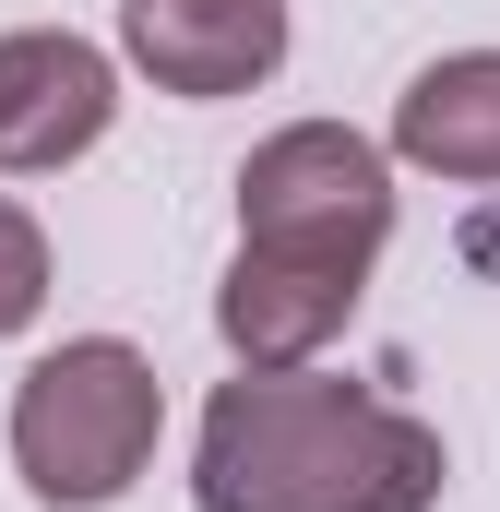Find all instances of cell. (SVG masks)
<instances>
[{
  "instance_id": "cell-1",
  "label": "cell",
  "mask_w": 500,
  "mask_h": 512,
  "mask_svg": "<svg viewBox=\"0 0 500 512\" xmlns=\"http://www.w3.org/2000/svg\"><path fill=\"white\" fill-rule=\"evenodd\" d=\"M441 477L453 465L429 417L381 405L370 382H322V370H239L191 441L203 512H429Z\"/></svg>"
},
{
  "instance_id": "cell-2",
  "label": "cell",
  "mask_w": 500,
  "mask_h": 512,
  "mask_svg": "<svg viewBox=\"0 0 500 512\" xmlns=\"http://www.w3.org/2000/svg\"><path fill=\"white\" fill-rule=\"evenodd\" d=\"M155 429H167V393H155V358L120 346V334H72L48 346L24 393H12V465L24 489L60 512L120 501L131 477L155 465Z\"/></svg>"
},
{
  "instance_id": "cell-3",
  "label": "cell",
  "mask_w": 500,
  "mask_h": 512,
  "mask_svg": "<svg viewBox=\"0 0 500 512\" xmlns=\"http://www.w3.org/2000/svg\"><path fill=\"white\" fill-rule=\"evenodd\" d=\"M239 239L381 262V239H393V167H381V143L346 131V120H286L274 143H250V167H239Z\"/></svg>"
},
{
  "instance_id": "cell-4",
  "label": "cell",
  "mask_w": 500,
  "mask_h": 512,
  "mask_svg": "<svg viewBox=\"0 0 500 512\" xmlns=\"http://www.w3.org/2000/svg\"><path fill=\"white\" fill-rule=\"evenodd\" d=\"M358 286H370V262H346V251L239 239L227 286H215V334H227L239 370H310V358L358 322Z\"/></svg>"
},
{
  "instance_id": "cell-5",
  "label": "cell",
  "mask_w": 500,
  "mask_h": 512,
  "mask_svg": "<svg viewBox=\"0 0 500 512\" xmlns=\"http://www.w3.org/2000/svg\"><path fill=\"white\" fill-rule=\"evenodd\" d=\"M108 120H120V72H108L96 36H72V24L0 36V167L12 179H48V167L96 155Z\"/></svg>"
},
{
  "instance_id": "cell-6",
  "label": "cell",
  "mask_w": 500,
  "mask_h": 512,
  "mask_svg": "<svg viewBox=\"0 0 500 512\" xmlns=\"http://www.w3.org/2000/svg\"><path fill=\"white\" fill-rule=\"evenodd\" d=\"M120 48L155 96H250L286 60V0H120Z\"/></svg>"
},
{
  "instance_id": "cell-7",
  "label": "cell",
  "mask_w": 500,
  "mask_h": 512,
  "mask_svg": "<svg viewBox=\"0 0 500 512\" xmlns=\"http://www.w3.org/2000/svg\"><path fill=\"white\" fill-rule=\"evenodd\" d=\"M393 155L429 179H500V48H453L393 96Z\"/></svg>"
},
{
  "instance_id": "cell-8",
  "label": "cell",
  "mask_w": 500,
  "mask_h": 512,
  "mask_svg": "<svg viewBox=\"0 0 500 512\" xmlns=\"http://www.w3.org/2000/svg\"><path fill=\"white\" fill-rule=\"evenodd\" d=\"M48 310V239H36V215L0 191V334H24Z\"/></svg>"
}]
</instances>
